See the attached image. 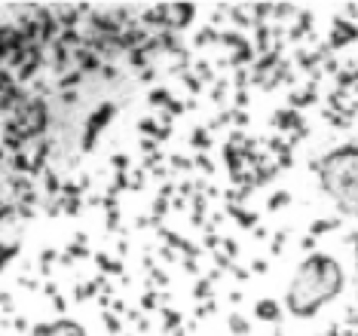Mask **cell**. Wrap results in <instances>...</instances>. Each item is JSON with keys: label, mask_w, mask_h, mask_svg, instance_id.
Wrapping results in <instances>:
<instances>
[{"label": "cell", "mask_w": 358, "mask_h": 336, "mask_svg": "<svg viewBox=\"0 0 358 336\" xmlns=\"http://www.w3.org/2000/svg\"><path fill=\"white\" fill-rule=\"evenodd\" d=\"M31 336H86L80 324H71V321H59V324H43L37 327Z\"/></svg>", "instance_id": "obj_3"}, {"label": "cell", "mask_w": 358, "mask_h": 336, "mask_svg": "<svg viewBox=\"0 0 358 336\" xmlns=\"http://www.w3.org/2000/svg\"><path fill=\"white\" fill-rule=\"evenodd\" d=\"M324 196L343 211L346 217L358 220V144L337 147L315 166Z\"/></svg>", "instance_id": "obj_2"}, {"label": "cell", "mask_w": 358, "mask_h": 336, "mask_svg": "<svg viewBox=\"0 0 358 336\" xmlns=\"http://www.w3.org/2000/svg\"><path fill=\"white\" fill-rule=\"evenodd\" d=\"M343 266L334 257L315 254L306 263L297 266V272L291 275L288 291H285V306L300 318L315 315L319 309H324L331 300L340 297L343 291Z\"/></svg>", "instance_id": "obj_1"}]
</instances>
